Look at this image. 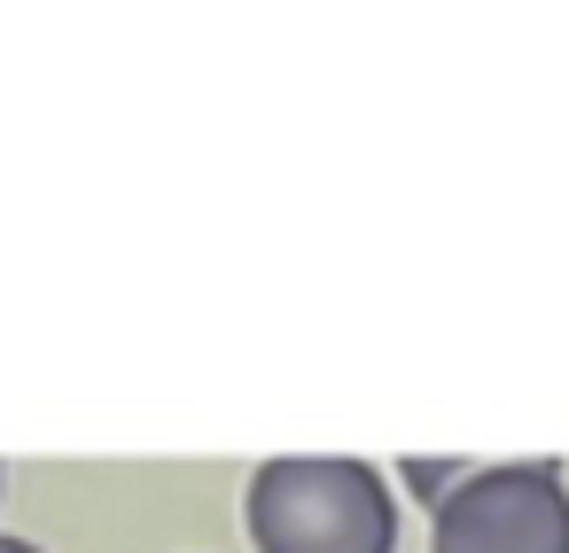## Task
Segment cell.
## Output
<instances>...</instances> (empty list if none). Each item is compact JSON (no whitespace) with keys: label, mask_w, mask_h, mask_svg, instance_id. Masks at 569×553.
<instances>
[{"label":"cell","mask_w":569,"mask_h":553,"mask_svg":"<svg viewBox=\"0 0 569 553\" xmlns=\"http://www.w3.org/2000/svg\"><path fill=\"white\" fill-rule=\"evenodd\" d=\"M250 537L258 553H390L398 545V499L382 467L343 452H297L266 460L250 475Z\"/></svg>","instance_id":"cell-1"},{"label":"cell","mask_w":569,"mask_h":553,"mask_svg":"<svg viewBox=\"0 0 569 553\" xmlns=\"http://www.w3.org/2000/svg\"><path fill=\"white\" fill-rule=\"evenodd\" d=\"M429 553H569V483L553 460L460 467L429 506Z\"/></svg>","instance_id":"cell-2"},{"label":"cell","mask_w":569,"mask_h":553,"mask_svg":"<svg viewBox=\"0 0 569 553\" xmlns=\"http://www.w3.org/2000/svg\"><path fill=\"white\" fill-rule=\"evenodd\" d=\"M0 553H40L32 537H17V530H0Z\"/></svg>","instance_id":"cell-3"}]
</instances>
